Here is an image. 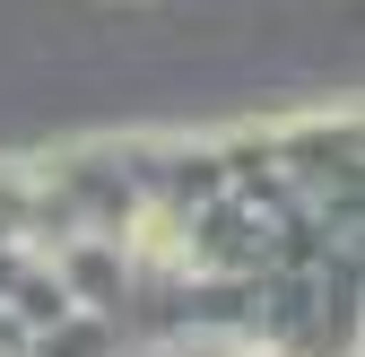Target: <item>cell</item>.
I'll use <instances>...</instances> for the list:
<instances>
[{
	"mask_svg": "<svg viewBox=\"0 0 365 357\" xmlns=\"http://www.w3.org/2000/svg\"><path fill=\"white\" fill-rule=\"evenodd\" d=\"M235 357H296V348H269V340H252V348H235Z\"/></svg>",
	"mask_w": 365,
	"mask_h": 357,
	"instance_id": "cell-1",
	"label": "cell"
}]
</instances>
